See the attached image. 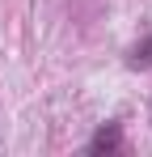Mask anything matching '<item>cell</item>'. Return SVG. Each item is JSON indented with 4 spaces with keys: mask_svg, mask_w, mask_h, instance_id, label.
<instances>
[{
    "mask_svg": "<svg viewBox=\"0 0 152 157\" xmlns=\"http://www.w3.org/2000/svg\"><path fill=\"white\" fill-rule=\"evenodd\" d=\"M89 153H118L123 149V128L118 123H106V128H97L93 136H89V144H85Z\"/></svg>",
    "mask_w": 152,
    "mask_h": 157,
    "instance_id": "cell-1",
    "label": "cell"
},
{
    "mask_svg": "<svg viewBox=\"0 0 152 157\" xmlns=\"http://www.w3.org/2000/svg\"><path fill=\"white\" fill-rule=\"evenodd\" d=\"M127 64H131V68H152V34L144 38V43H135V51H131Z\"/></svg>",
    "mask_w": 152,
    "mask_h": 157,
    "instance_id": "cell-2",
    "label": "cell"
}]
</instances>
